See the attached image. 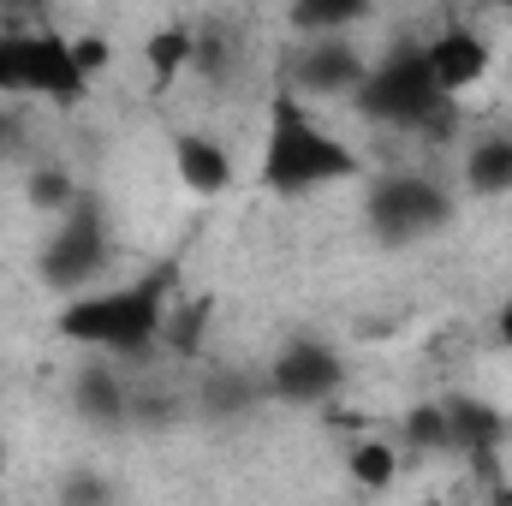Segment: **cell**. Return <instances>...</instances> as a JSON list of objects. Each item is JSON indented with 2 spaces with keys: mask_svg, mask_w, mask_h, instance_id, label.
Masks as SVG:
<instances>
[{
  "mask_svg": "<svg viewBox=\"0 0 512 506\" xmlns=\"http://www.w3.org/2000/svg\"><path fill=\"white\" fill-rule=\"evenodd\" d=\"M340 358L322 346V340H292L280 358H274V370H268V387L280 393V399H304V405H316V399H328V393H340Z\"/></svg>",
  "mask_w": 512,
  "mask_h": 506,
  "instance_id": "8",
  "label": "cell"
},
{
  "mask_svg": "<svg viewBox=\"0 0 512 506\" xmlns=\"http://www.w3.org/2000/svg\"><path fill=\"white\" fill-rule=\"evenodd\" d=\"M495 346H512V298L501 304V316H495Z\"/></svg>",
  "mask_w": 512,
  "mask_h": 506,
  "instance_id": "15",
  "label": "cell"
},
{
  "mask_svg": "<svg viewBox=\"0 0 512 506\" xmlns=\"http://www.w3.org/2000/svg\"><path fill=\"white\" fill-rule=\"evenodd\" d=\"M173 173L191 197H221L233 191V155L215 131H179L173 137Z\"/></svg>",
  "mask_w": 512,
  "mask_h": 506,
  "instance_id": "9",
  "label": "cell"
},
{
  "mask_svg": "<svg viewBox=\"0 0 512 506\" xmlns=\"http://www.w3.org/2000/svg\"><path fill=\"white\" fill-rule=\"evenodd\" d=\"M364 78H370V60H364L352 42L322 36V42H304V48H298V60H292V84H286V90L304 96L310 108L328 102V96H352V102H358Z\"/></svg>",
  "mask_w": 512,
  "mask_h": 506,
  "instance_id": "7",
  "label": "cell"
},
{
  "mask_svg": "<svg viewBox=\"0 0 512 506\" xmlns=\"http://www.w3.org/2000/svg\"><path fill=\"white\" fill-rule=\"evenodd\" d=\"M167 316H173V304H167V286L149 274V280H126V286H90V292H78L66 310H60V334L66 340H78V346H90L96 358H149L161 340H167Z\"/></svg>",
  "mask_w": 512,
  "mask_h": 506,
  "instance_id": "2",
  "label": "cell"
},
{
  "mask_svg": "<svg viewBox=\"0 0 512 506\" xmlns=\"http://www.w3.org/2000/svg\"><path fill=\"white\" fill-rule=\"evenodd\" d=\"M358 108L393 131H435L441 114H453V102L435 90L429 66H423V48H405V54H387L370 66L364 90H358Z\"/></svg>",
  "mask_w": 512,
  "mask_h": 506,
  "instance_id": "3",
  "label": "cell"
},
{
  "mask_svg": "<svg viewBox=\"0 0 512 506\" xmlns=\"http://www.w3.org/2000/svg\"><path fill=\"white\" fill-rule=\"evenodd\" d=\"M18 96H30V102H84L90 96V78H84L66 30L24 24V36H18Z\"/></svg>",
  "mask_w": 512,
  "mask_h": 506,
  "instance_id": "4",
  "label": "cell"
},
{
  "mask_svg": "<svg viewBox=\"0 0 512 506\" xmlns=\"http://www.w3.org/2000/svg\"><path fill=\"white\" fill-rule=\"evenodd\" d=\"M364 161L358 149L328 126L304 96L274 90L268 96V120H262V161H256V185L274 197H310L328 185L358 179Z\"/></svg>",
  "mask_w": 512,
  "mask_h": 506,
  "instance_id": "1",
  "label": "cell"
},
{
  "mask_svg": "<svg viewBox=\"0 0 512 506\" xmlns=\"http://www.w3.org/2000/svg\"><path fill=\"white\" fill-rule=\"evenodd\" d=\"M370 221L382 239H417V233H435L447 221V191L435 179H417V173H399L382 179L370 191Z\"/></svg>",
  "mask_w": 512,
  "mask_h": 506,
  "instance_id": "5",
  "label": "cell"
},
{
  "mask_svg": "<svg viewBox=\"0 0 512 506\" xmlns=\"http://www.w3.org/2000/svg\"><path fill=\"white\" fill-rule=\"evenodd\" d=\"M399 447L382 441V435H364L352 453H346V471H352V483H364V489H387L393 477H399Z\"/></svg>",
  "mask_w": 512,
  "mask_h": 506,
  "instance_id": "12",
  "label": "cell"
},
{
  "mask_svg": "<svg viewBox=\"0 0 512 506\" xmlns=\"http://www.w3.org/2000/svg\"><path fill=\"white\" fill-rule=\"evenodd\" d=\"M417 48H423V66H429V78H435V90H441L447 102L471 96V90L495 72V48H489V36L471 30V24H447V30H435V36L417 42Z\"/></svg>",
  "mask_w": 512,
  "mask_h": 506,
  "instance_id": "6",
  "label": "cell"
},
{
  "mask_svg": "<svg viewBox=\"0 0 512 506\" xmlns=\"http://www.w3.org/2000/svg\"><path fill=\"white\" fill-rule=\"evenodd\" d=\"M465 191H477V197H501L512 191V137H477L471 149H465Z\"/></svg>",
  "mask_w": 512,
  "mask_h": 506,
  "instance_id": "10",
  "label": "cell"
},
{
  "mask_svg": "<svg viewBox=\"0 0 512 506\" xmlns=\"http://www.w3.org/2000/svg\"><path fill=\"white\" fill-rule=\"evenodd\" d=\"M18 36H24V24L0 30V102H18Z\"/></svg>",
  "mask_w": 512,
  "mask_h": 506,
  "instance_id": "14",
  "label": "cell"
},
{
  "mask_svg": "<svg viewBox=\"0 0 512 506\" xmlns=\"http://www.w3.org/2000/svg\"><path fill=\"white\" fill-rule=\"evenodd\" d=\"M30 203H36V209H72V173H66V167L30 173Z\"/></svg>",
  "mask_w": 512,
  "mask_h": 506,
  "instance_id": "13",
  "label": "cell"
},
{
  "mask_svg": "<svg viewBox=\"0 0 512 506\" xmlns=\"http://www.w3.org/2000/svg\"><path fill=\"white\" fill-rule=\"evenodd\" d=\"M143 60H149V72H155L161 84H173V78L191 72V60H197V30H185V24H161V30L143 42Z\"/></svg>",
  "mask_w": 512,
  "mask_h": 506,
  "instance_id": "11",
  "label": "cell"
}]
</instances>
